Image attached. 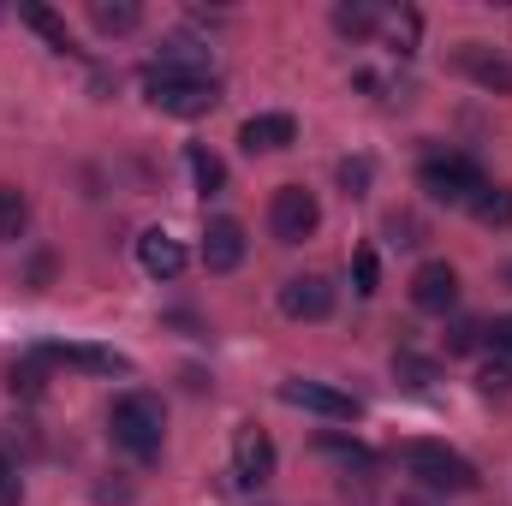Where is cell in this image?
Here are the masks:
<instances>
[{
	"mask_svg": "<svg viewBox=\"0 0 512 506\" xmlns=\"http://www.w3.org/2000/svg\"><path fill=\"white\" fill-rule=\"evenodd\" d=\"M376 24H382V12H376L370 0H352V6H334V30H340V36H352V42H364V36H376Z\"/></svg>",
	"mask_w": 512,
	"mask_h": 506,
	"instance_id": "d6986e66",
	"label": "cell"
},
{
	"mask_svg": "<svg viewBox=\"0 0 512 506\" xmlns=\"http://www.w3.org/2000/svg\"><path fill=\"white\" fill-rule=\"evenodd\" d=\"M298 137V120L292 114H251L245 126H239V143L251 149V155H268V149H286Z\"/></svg>",
	"mask_w": 512,
	"mask_h": 506,
	"instance_id": "9a60e30c",
	"label": "cell"
},
{
	"mask_svg": "<svg viewBox=\"0 0 512 506\" xmlns=\"http://www.w3.org/2000/svg\"><path fill=\"white\" fill-rule=\"evenodd\" d=\"M191 179H197V191H221V185H227V161H221L215 149L191 143Z\"/></svg>",
	"mask_w": 512,
	"mask_h": 506,
	"instance_id": "603a6c76",
	"label": "cell"
},
{
	"mask_svg": "<svg viewBox=\"0 0 512 506\" xmlns=\"http://www.w3.org/2000/svg\"><path fill=\"white\" fill-rule=\"evenodd\" d=\"M90 24H96L102 36H126V30L143 24V6H137V0H96V6H90Z\"/></svg>",
	"mask_w": 512,
	"mask_h": 506,
	"instance_id": "e0dca14e",
	"label": "cell"
},
{
	"mask_svg": "<svg viewBox=\"0 0 512 506\" xmlns=\"http://www.w3.org/2000/svg\"><path fill=\"white\" fill-rule=\"evenodd\" d=\"M268 477H274V441H268V429L245 423L233 435V483L239 489H262Z\"/></svg>",
	"mask_w": 512,
	"mask_h": 506,
	"instance_id": "52a82bcc",
	"label": "cell"
},
{
	"mask_svg": "<svg viewBox=\"0 0 512 506\" xmlns=\"http://www.w3.org/2000/svg\"><path fill=\"white\" fill-rule=\"evenodd\" d=\"M280 310L292 322H322V316H334V286L322 274H292L280 286Z\"/></svg>",
	"mask_w": 512,
	"mask_h": 506,
	"instance_id": "9c48e42d",
	"label": "cell"
},
{
	"mask_svg": "<svg viewBox=\"0 0 512 506\" xmlns=\"http://www.w3.org/2000/svg\"><path fill=\"white\" fill-rule=\"evenodd\" d=\"M471 215H477L483 227H512V185H483V191L471 197Z\"/></svg>",
	"mask_w": 512,
	"mask_h": 506,
	"instance_id": "ac0fdd59",
	"label": "cell"
},
{
	"mask_svg": "<svg viewBox=\"0 0 512 506\" xmlns=\"http://www.w3.org/2000/svg\"><path fill=\"white\" fill-rule=\"evenodd\" d=\"M24 501V483H18V465L0 453V506H18Z\"/></svg>",
	"mask_w": 512,
	"mask_h": 506,
	"instance_id": "4316f807",
	"label": "cell"
},
{
	"mask_svg": "<svg viewBox=\"0 0 512 506\" xmlns=\"http://www.w3.org/2000/svg\"><path fill=\"white\" fill-rule=\"evenodd\" d=\"M316 227H322V203H316V191H304V185H280V191L268 197V233H274L280 245H304Z\"/></svg>",
	"mask_w": 512,
	"mask_h": 506,
	"instance_id": "5b68a950",
	"label": "cell"
},
{
	"mask_svg": "<svg viewBox=\"0 0 512 506\" xmlns=\"http://www.w3.org/2000/svg\"><path fill=\"white\" fill-rule=\"evenodd\" d=\"M399 465L423 483V489H441V495H471L483 477L465 453H453L447 441H405L399 447Z\"/></svg>",
	"mask_w": 512,
	"mask_h": 506,
	"instance_id": "7a4b0ae2",
	"label": "cell"
},
{
	"mask_svg": "<svg viewBox=\"0 0 512 506\" xmlns=\"http://www.w3.org/2000/svg\"><path fill=\"white\" fill-rule=\"evenodd\" d=\"M24 227H30V203H24V191H18V185H0V245L24 239Z\"/></svg>",
	"mask_w": 512,
	"mask_h": 506,
	"instance_id": "ffe728a7",
	"label": "cell"
},
{
	"mask_svg": "<svg viewBox=\"0 0 512 506\" xmlns=\"http://www.w3.org/2000/svg\"><path fill=\"white\" fill-rule=\"evenodd\" d=\"M316 447H322V453H328V459H346V465H370V453H364V447H358V441H340V435H322V441H316Z\"/></svg>",
	"mask_w": 512,
	"mask_h": 506,
	"instance_id": "d4e9b609",
	"label": "cell"
},
{
	"mask_svg": "<svg viewBox=\"0 0 512 506\" xmlns=\"http://www.w3.org/2000/svg\"><path fill=\"white\" fill-rule=\"evenodd\" d=\"M42 358L66 370H90V376H131V358L114 346H42Z\"/></svg>",
	"mask_w": 512,
	"mask_h": 506,
	"instance_id": "30bf717a",
	"label": "cell"
},
{
	"mask_svg": "<svg viewBox=\"0 0 512 506\" xmlns=\"http://www.w3.org/2000/svg\"><path fill=\"white\" fill-rule=\"evenodd\" d=\"M352 274H358V292L370 298V292H376V251H370V245L352 256Z\"/></svg>",
	"mask_w": 512,
	"mask_h": 506,
	"instance_id": "83f0119b",
	"label": "cell"
},
{
	"mask_svg": "<svg viewBox=\"0 0 512 506\" xmlns=\"http://www.w3.org/2000/svg\"><path fill=\"white\" fill-rule=\"evenodd\" d=\"M340 179H346V191L358 197V191L370 185V161H340Z\"/></svg>",
	"mask_w": 512,
	"mask_h": 506,
	"instance_id": "f1b7e54d",
	"label": "cell"
},
{
	"mask_svg": "<svg viewBox=\"0 0 512 506\" xmlns=\"http://www.w3.org/2000/svg\"><path fill=\"white\" fill-rule=\"evenodd\" d=\"M18 12H24V24H30V30H42V36H48V42H54L60 54H78V42H72V30H66V24H60V18H54L48 6H18Z\"/></svg>",
	"mask_w": 512,
	"mask_h": 506,
	"instance_id": "7402d4cb",
	"label": "cell"
},
{
	"mask_svg": "<svg viewBox=\"0 0 512 506\" xmlns=\"http://www.w3.org/2000/svg\"><path fill=\"white\" fill-rule=\"evenodd\" d=\"M453 66H459L471 84H483V90H495V96H512V60L507 54H489V48L465 42V48L453 54Z\"/></svg>",
	"mask_w": 512,
	"mask_h": 506,
	"instance_id": "8fae6325",
	"label": "cell"
},
{
	"mask_svg": "<svg viewBox=\"0 0 512 506\" xmlns=\"http://www.w3.org/2000/svg\"><path fill=\"white\" fill-rule=\"evenodd\" d=\"M137 262H143V274H155V280H173V274L185 268V245H179L173 233L149 227V233L137 239Z\"/></svg>",
	"mask_w": 512,
	"mask_h": 506,
	"instance_id": "5bb4252c",
	"label": "cell"
},
{
	"mask_svg": "<svg viewBox=\"0 0 512 506\" xmlns=\"http://www.w3.org/2000/svg\"><path fill=\"white\" fill-rule=\"evenodd\" d=\"M393 376L405 381V387H429V381L441 376V370H435V358H417V352H393Z\"/></svg>",
	"mask_w": 512,
	"mask_h": 506,
	"instance_id": "cb8c5ba5",
	"label": "cell"
},
{
	"mask_svg": "<svg viewBox=\"0 0 512 506\" xmlns=\"http://www.w3.org/2000/svg\"><path fill=\"white\" fill-rule=\"evenodd\" d=\"M483 346H489V364H483V393H507L512 387V316H495V328L483 334Z\"/></svg>",
	"mask_w": 512,
	"mask_h": 506,
	"instance_id": "4fadbf2b",
	"label": "cell"
},
{
	"mask_svg": "<svg viewBox=\"0 0 512 506\" xmlns=\"http://www.w3.org/2000/svg\"><path fill=\"white\" fill-rule=\"evenodd\" d=\"M143 90H149V102H155L161 114H173V120H197V114H209V108L221 102V84H215V78H185V72H161V66L143 72Z\"/></svg>",
	"mask_w": 512,
	"mask_h": 506,
	"instance_id": "3957f363",
	"label": "cell"
},
{
	"mask_svg": "<svg viewBox=\"0 0 512 506\" xmlns=\"http://www.w3.org/2000/svg\"><path fill=\"white\" fill-rule=\"evenodd\" d=\"M387 233H393V245H417V239H423V227H417L411 215H393V221H387Z\"/></svg>",
	"mask_w": 512,
	"mask_h": 506,
	"instance_id": "f546056e",
	"label": "cell"
},
{
	"mask_svg": "<svg viewBox=\"0 0 512 506\" xmlns=\"http://www.w3.org/2000/svg\"><path fill=\"white\" fill-rule=\"evenodd\" d=\"M155 66H161V72H185V78H209V48L191 42V36H167Z\"/></svg>",
	"mask_w": 512,
	"mask_h": 506,
	"instance_id": "2e32d148",
	"label": "cell"
},
{
	"mask_svg": "<svg viewBox=\"0 0 512 506\" xmlns=\"http://www.w3.org/2000/svg\"><path fill=\"white\" fill-rule=\"evenodd\" d=\"M6 387H12V393H24V399H36V393H42V370H36V364H12Z\"/></svg>",
	"mask_w": 512,
	"mask_h": 506,
	"instance_id": "484cf974",
	"label": "cell"
},
{
	"mask_svg": "<svg viewBox=\"0 0 512 506\" xmlns=\"http://www.w3.org/2000/svg\"><path fill=\"white\" fill-rule=\"evenodd\" d=\"M280 399L286 405H298V411H316V417H328V423H358L364 417V405L346 393V387H328V381H280Z\"/></svg>",
	"mask_w": 512,
	"mask_h": 506,
	"instance_id": "8992f818",
	"label": "cell"
},
{
	"mask_svg": "<svg viewBox=\"0 0 512 506\" xmlns=\"http://www.w3.org/2000/svg\"><path fill=\"white\" fill-rule=\"evenodd\" d=\"M483 334H489V328H483L477 316H453L447 334H441V346H447V358H471V352L483 346Z\"/></svg>",
	"mask_w": 512,
	"mask_h": 506,
	"instance_id": "44dd1931",
	"label": "cell"
},
{
	"mask_svg": "<svg viewBox=\"0 0 512 506\" xmlns=\"http://www.w3.org/2000/svg\"><path fill=\"white\" fill-rule=\"evenodd\" d=\"M501 280H507V286H512V262H507V268H501Z\"/></svg>",
	"mask_w": 512,
	"mask_h": 506,
	"instance_id": "4dcf8cb0",
	"label": "cell"
},
{
	"mask_svg": "<svg viewBox=\"0 0 512 506\" xmlns=\"http://www.w3.org/2000/svg\"><path fill=\"white\" fill-rule=\"evenodd\" d=\"M108 435H114V447H120L126 459H137V465L161 459V441H167V411H161V399L143 393V387L120 393L114 411H108Z\"/></svg>",
	"mask_w": 512,
	"mask_h": 506,
	"instance_id": "6da1fadb",
	"label": "cell"
},
{
	"mask_svg": "<svg viewBox=\"0 0 512 506\" xmlns=\"http://www.w3.org/2000/svg\"><path fill=\"white\" fill-rule=\"evenodd\" d=\"M417 185H423L435 203H447V209H471V197H477L489 179H483V167H477L471 155H429V161L417 167Z\"/></svg>",
	"mask_w": 512,
	"mask_h": 506,
	"instance_id": "277c9868",
	"label": "cell"
},
{
	"mask_svg": "<svg viewBox=\"0 0 512 506\" xmlns=\"http://www.w3.org/2000/svg\"><path fill=\"white\" fill-rule=\"evenodd\" d=\"M245 262V227L239 221H209V233H203V268L209 274H233Z\"/></svg>",
	"mask_w": 512,
	"mask_h": 506,
	"instance_id": "7c38bea8",
	"label": "cell"
},
{
	"mask_svg": "<svg viewBox=\"0 0 512 506\" xmlns=\"http://www.w3.org/2000/svg\"><path fill=\"white\" fill-rule=\"evenodd\" d=\"M411 304L429 310V316L459 310V268H453V262H423V268L411 274Z\"/></svg>",
	"mask_w": 512,
	"mask_h": 506,
	"instance_id": "ba28073f",
	"label": "cell"
}]
</instances>
